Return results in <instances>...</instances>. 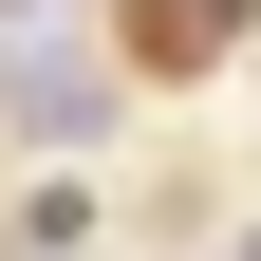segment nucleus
Masks as SVG:
<instances>
[{
  "instance_id": "obj_7",
  "label": "nucleus",
  "mask_w": 261,
  "mask_h": 261,
  "mask_svg": "<svg viewBox=\"0 0 261 261\" xmlns=\"http://www.w3.org/2000/svg\"><path fill=\"white\" fill-rule=\"evenodd\" d=\"M0 261H19V243H0Z\"/></svg>"
},
{
  "instance_id": "obj_5",
  "label": "nucleus",
  "mask_w": 261,
  "mask_h": 261,
  "mask_svg": "<svg viewBox=\"0 0 261 261\" xmlns=\"http://www.w3.org/2000/svg\"><path fill=\"white\" fill-rule=\"evenodd\" d=\"M224 261H261V205H243V243H224Z\"/></svg>"
},
{
  "instance_id": "obj_6",
  "label": "nucleus",
  "mask_w": 261,
  "mask_h": 261,
  "mask_svg": "<svg viewBox=\"0 0 261 261\" xmlns=\"http://www.w3.org/2000/svg\"><path fill=\"white\" fill-rule=\"evenodd\" d=\"M0 19H38V0H0Z\"/></svg>"
},
{
  "instance_id": "obj_3",
  "label": "nucleus",
  "mask_w": 261,
  "mask_h": 261,
  "mask_svg": "<svg viewBox=\"0 0 261 261\" xmlns=\"http://www.w3.org/2000/svg\"><path fill=\"white\" fill-rule=\"evenodd\" d=\"M0 243H19V261H93V243H112V187H93V168H38L19 205H0Z\"/></svg>"
},
{
  "instance_id": "obj_1",
  "label": "nucleus",
  "mask_w": 261,
  "mask_h": 261,
  "mask_svg": "<svg viewBox=\"0 0 261 261\" xmlns=\"http://www.w3.org/2000/svg\"><path fill=\"white\" fill-rule=\"evenodd\" d=\"M0 130H19V149H38V168H93V149H112L130 130V56L93 38V19H0Z\"/></svg>"
},
{
  "instance_id": "obj_2",
  "label": "nucleus",
  "mask_w": 261,
  "mask_h": 261,
  "mask_svg": "<svg viewBox=\"0 0 261 261\" xmlns=\"http://www.w3.org/2000/svg\"><path fill=\"white\" fill-rule=\"evenodd\" d=\"M93 38L130 56V93H243L261 0H93Z\"/></svg>"
},
{
  "instance_id": "obj_4",
  "label": "nucleus",
  "mask_w": 261,
  "mask_h": 261,
  "mask_svg": "<svg viewBox=\"0 0 261 261\" xmlns=\"http://www.w3.org/2000/svg\"><path fill=\"white\" fill-rule=\"evenodd\" d=\"M243 112H261V38H243Z\"/></svg>"
}]
</instances>
